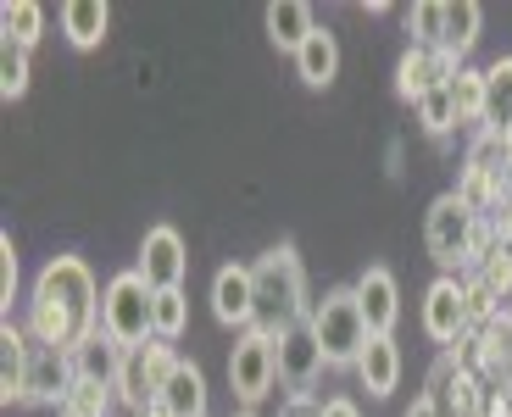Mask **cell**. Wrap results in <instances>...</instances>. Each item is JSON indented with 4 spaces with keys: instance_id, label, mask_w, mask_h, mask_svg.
Listing matches in <instances>:
<instances>
[{
    "instance_id": "obj_10",
    "label": "cell",
    "mask_w": 512,
    "mask_h": 417,
    "mask_svg": "<svg viewBox=\"0 0 512 417\" xmlns=\"http://www.w3.org/2000/svg\"><path fill=\"white\" fill-rule=\"evenodd\" d=\"M474 323V312H468V290H462L457 278H435L429 284V295H423V334L440 345H457L462 329Z\"/></svg>"
},
{
    "instance_id": "obj_37",
    "label": "cell",
    "mask_w": 512,
    "mask_h": 417,
    "mask_svg": "<svg viewBox=\"0 0 512 417\" xmlns=\"http://www.w3.org/2000/svg\"><path fill=\"white\" fill-rule=\"evenodd\" d=\"M234 417H256V412H234Z\"/></svg>"
},
{
    "instance_id": "obj_28",
    "label": "cell",
    "mask_w": 512,
    "mask_h": 417,
    "mask_svg": "<svg viewBox=\"0 0 512 417\" xmlns=\"http://www.w3.org/2000/svg\"><path fill=\"white\" fill-rule=\"evenodd\" d=\"M62 412H73V417H106V412H112V390H106V384H90V379H78L73 390H67Z\"/></svg>"
},
{
    "instance_id": "obj_23",
    "label": "cell",
    "mask_w": 512,
    "mask_h": 417,
    "mask_svg": "<svg viewBox=\"0 0 512 417\" xmlns=\"http://www.w3.org/2000/svg\"><path fill=\"white\" fill-rule=\"evenodd\" d=\"M295 73H301V84H312V89L334 84V73H340V45H334L329 28H318V34L295 51Z\"/></svg>"
},
{
    "instance_id": "obj_35",
    "label": "cell",
    "mask_w": 512,
    "mask_h": 417,
    "mask_svg": "<svg viewBox=\"0 0 512 417\" xmlns=\"http://www.w3.org/2000/svg\"><path fill=\"white\" fill-rule=\"evenodd\" d=\"M134 417H167V412H162V406H151V412H134Z\"/></svg>"
},
{
    "instance_id": "obj_9",
    "label": "cell",
    "mask_w": 512,
    "mask_h": 417,
    "mask_svg": "<svg viewBox=\"0 0 512 417\" xmlns=\"http://www.w3.org/2000/svg\"><path fill=\"white\" fill-rule=\"evenodd\" d=\"M273 345H279V379L290 384L295 395H307L312 384H318V373L329 367L323 362L318 334H312V323H290L284 334H273Z\"/></svg>"
},
{
    "instance_id": "obj_16",
    "label": "cell",
    "mask_w": 512,
    "mask_h": 417,
    "mask_svg": "<svg viewBox=\"0 0 512 417\" xmlns=\"http://www.w3.org/2000/svg\"><path fill=\"white\" fill-rule=\"evenodd\" d=\"M28 362H34V345L23 340V329H12V317H6V329H0V401H28Z\"/></svg>"
},
{
    "instance_id": "obj_18",
    "label": "cell",
    "mask_w": 512,
    "mask_h": 417,
    "mask_svg": "<svg viewBox=\"0 0 512 417\" xmlns=\"http://www.w3.org/2000/svg\"><path fill=\"white\" fill-rule=\"evenodd\" d=\"M479 23H485V12H479L474 0H451V6H440V45L435 51H446L451 62H462V56L479 45Z\"/></svg>"
},
{
    "instance_id": "obj_20",
    "label": "cell",
    "mask_w": 512,
    "mask_h": 417,
    "mask_svg": "<svg viewBox=\"0 0 512 417\" xmlns=\"http://www.w3.org/2000/svg\"><path fill=\"white\" fill-rule=\"evenodd\" d=\"M156 406H162L167 417H206V373L179 356V367H173V379H167V390Z\"/></svg>"
},
{
    "instance_id": "obj_33",
    "label": "cell",
    "mask_w": 512,
    "mask_h": 417,
    "mask_svg": "<svg viewBox=\"0 0 512 417\" xmlns=\"http://www.w3.org/2000/svg\"><path fill=\"white\" fill-rule=\"evenodd\" d=\"M323 417H362V412H357V401L340 395V401H323Z\"/></svg>"
},
{
    "instance_id": "obj_32",
    "label": "cell",
    "mask_w": 512,
    "mask_h": 417,
    "mask_svg": "<svg viewBox=\"0 0 512 417\" xmlns=\"http://www.w3.org/2000/svg\"><path fill=\"white\" fill-rule=\"evenodd\" d=\"M279 417H323V406L312 401V395H290V406H284Z\"/></svg>"
},
{
    "instance_id": "obj_6",
    "label": "cell",
    "mask_w": 512,
    "mask_h": 417,
    "mask_svg": "<svg viewBox=\"0 0 512 417\" xmlns=\"http://www.w3.org/2000/svg\"><path fill=\"white\" fill-rule=\"evenodd\" d=\"M173 367H179V356H173V345L167 340H145L134 345V351H123V373H117V395H123L134 412H151L156 401H162L167 379H173Z\"/></svg>"
},
{
    "instance_id": "obj_30",
    "label": "cell",
    "mask_w": 512,
    "mask_h": 417,
    "mask_svg": "<svg viewBox=\"0 0 512 417\" xmlns=\"http://www.w3.org/2000/svg\"><path fill=\"white\" fill-rule=\"evenodd\" d=\"M418 117H423V128H429V134H446V128L457 123V106H451V84H446V89H429V95L418 101Z\"/></svg>"
},
{
    "instance_id": "obj_29",
    "label": "cell",
    "mask_w": 512,
    "mask_h": 417,
    "mask_svg": "<svg viewBox=\"0 0 512 417\" xmlns=\"http://www.w3.org/2000/svg\"><path fill=\"white\" fill-rule=\"evenodd\" d=\"M440 6H446V0H418V6H407L412 45H423V51H435L440 45Z\"/></svg>"
},
{
    "instance_id": "obj_11",
    "label": "cell",
    "mask_w": 512,
    "mask_h": 417,
    "mask_svg": "<svg viewBox=\"0 0 512 417\" xmlns=\"http://www.w3.org/2000/svg\"><path fill=\"white\" fill-rule=\"evenodd\" d=\"M457 73H462V62H451L446 51H423V45H412V51L396 62V95L401 101H423L429 89H446Z\"/></svg>"
},
{
    "instance_id": "obj_14",
    "label": "cell",
    "mask_w": 512,
    "mask_h": 417,
    "mask_svg": "<svg viewBox=\"0 0 512 417\" xmlns=\"http://www.w3.org/2000/svg\"><path fill=\"white\" fill-rule=\"evenodd\" d=\"M362 301V317H368V329L373 334H390L396 329V317H401V290H396V273L390 267H368V273L351 284Z\"/></svg>"
},
{
    "instance_id": "obj_31",
    "label": "cell",
    "mask_w": 512,
    "mask_h": 417,
    "mask_svg": "<svg viewBox=\"0 0 512 417\" xmlns=\"http://www.w3.org/2000/svg\"><path fill=\"white\" fill-rule=\"evenodd\" d=\"M17 301V251H12V234H0V306L12 312Z\"/></svg>"
},
{
    "instance_id": "obj_34",
    "label": "cell",
    "mask_w": 512,
    "mask_h": 417,
    "mask_svg": "<svg viewBox=\"0 0 512 417\" xmlns=\"http://www.w3.org/2000/svg\"><path fill=\"white\" fill-rule=\"evenodd\" d=\"M407 417H446V412H440V406L429 401V395H423V401H412V406H407Z\"/></svg>"
},
{
    "instance_id": "obj_22",
    "label": "cell",
    "mask_w": 512,
    "mask_h": 417,
    "mask_svg": "<svg viewBox=\"0 0 512 417\" xmlns=\"http://www.w3.org/2000/svg\"><path fill=\"white\" fill-rule=\"evenodd\" d=\"M106 23H112V6L106 0H67L62 6V34L73 39L78 51H95L106 39Z\"/></svg>"
},
{
    "instance_id": "obj_36",
    "label": "cell",
    "mask_w": 512,
    "mask_h": 417,
    "mask_svg": "<svg viewBox=\"0 0 512 417\" xmlns=\"http://www.w3.org/2000/svg\"><path fill=\"white\" fill-rule=\"evenodd\" d=\"M507 190H512V156H507Z\"/></svg>"
},
{
    "instance_id": "obj_2",
    "label": "cell",
    "mask_w": 512,
    "mask_h": 417,
    "mask_svg": "<svg viewBox=\"0 0 512 417\" xmlns=\"http://www.w3.org/2000/svg\"><path fill=\"white\" fill-rule=\"evenodd\" d=\"M256 278V323L262 334H284L290 323H307V273H301V256L295 245H273L262 262H251Z\"/></svg>"
},
{
    "instance_id": "obj_27",
    "label": "cell",
    "mask_w": 512,
    "mask_h": 417,
    "mask_svg": "<svg viewBox=\"0 0 512 417\" xmlns=\"http://www.w3.org/2000/svg\"><path fill=\"white\" fill-rule=\"evenodd\" d=\"M23 89H28V51H23V45H12V39H0V95L17 101Z\"/></svg>"
},
{
    "instance_id": "obj_19",
    "label": "cell",
    "mask_w": 512,
    "mask_h": 417,
    "mask_svg": "<svg viewBox=\"0 0 512 417\" xmlns=\"http://www.w3.org/2000/svg\"><path fill=\"white\" fill-rule=\"evenodd\" d=\"M357 379H362L368 395H390L401 384V351H396L390 334H373L368 340V351L357 356Z\"/></svg>"
},
{
    "instance_id": "obj_38",
    "label": "cell",
    "mask_w": 512,
    "mask_h": 417,
    "mask_svg": "<svg viewBox=\"0 0 512 417\" xmlns=\"http://www.w3.org/2000/svg\"><path fill=\"white\" fill-rule=\"evenodd\" d=\"M507 234H512V217H507Z\"/></svg>"
},
{
    "instance_id": "obj_1",
    "label": "cell",
    "mask_w": 512,
    "mask_h": 417,
    "mask_svg": "<svg viewBox=\"0 0 512 417\" xmlns=\"http://www.w3.org/2000/svg\"><path fill=\"white\" fill-rule=\"evenodd\" d=\"M28 329L39 345H62V351L101 329V295H95V273L84 256L45 262V273L34 278V301H28Z\"/></svg>"
},
{
    "instance_id": "obj_12",
    "label": "cell",
    "mask_w": 512,
    "mask_h": 417,
    "mask_svg": "<svg viewBox=\"0 0 512 417\" xmlns=\"http://www.w3.org/2000/svg\"><path fill=\"white\" fill-rule=\"evenodd\" d=\"M212 317L229 323V329H251L256 323V278H251V267H240V262L218 267V278H212Z\"/></svg>"
},
{
    "instance_id": "obj_4",
    "label": "cell",
    "mask_w": 512,
    "mask_h": 417,
    "mask_svg": "<svg viewBox=\"0 0 512 417\" xmlns=\"http://www.w3.org/2000/svg\"><path fill=\"white\" fill-rule=\"evenodd\" d=\"M151 306H156V290L134 273V267H128V273H117L112 284H106V295H101V329L112 334L123 351H134V345L156 340Z\"/></svg>"
},
{
    "instance_id": "obj_3",
    "label": "cell",
    "mask_w": 512,
    "mask_h": 417,
    "mask_svg": "<svg viewBox=\"0 0 512 417\" xmlns=\"http://www.w3.org/2000/svg\"><path fill=\"white\" fill-rule=\"evenodd\" d=\"M307 323H312V334H318L323 362H329V367H357V356L368 351V340H373L357 290H329L318 306H312Z\"/></svg>"
},
{
    "instance_id": "obj_26",
    "label": "cell",
    "mask_w": 512,
    "mask_h": 417,
    "mask_svg": "<svg viewBox=\"0 0 512 417\" xmlns=\"http://www.w3.org/2000/svg\"><path fill=\"white\" fill-rule=\"evenodd\" d=\"M184 323H190V301H184V290H156V306H151V329L156 340H179Z\"/></svg>"
},
{
    "instance_id": "obj_5",
    "label": "cell",
    "mask_w": 512,
    "mask_h": 417,
    "mask_svg": "<svg viewBox=\"0 0 512 417\" xmlns=\"http://www.w3.org/2000/svg\"><path fill=\"white\" fill-rule=\"evenodd\" d=\"M423 240H429V256H435L440 267H457L474 256L479 245V212L468 201H462L457 190L440 195L435 206H429V223H423Z\"/></svg>"
},
{
    "instance_id": "obj_15",
    "label": "cell",
    "mask_w": 512,
    "mask_h": 417,
    "mask_svg": "<svg viewBox=\"0 0 512 417\" xmlns=\"http://www.w3.org/2000/svg\"><path fill=\"white\" fill-rule=\"evenodd\" d=\"M73 373H78V379H90V384L117 390V373H123V345H117L106 329L84 334V340L73 345Z\"/></svg>"
},
{
    "instance_id": "obj_13",
    "label": "cell",
    "mask_w": 512,
    "mask_h": 417,
    "mask_svg": "<svg viewBox=\"0 0 512 417\" xmlns=\"http://www.w3.org/2000/svg\"><path fill=\"white\" fill-rule=\"evenodd\" d=\"M73 384H78L73 351H62V345H34V362H28V401H67Z\"/></svg>"
},
{
    "instance_id": "obj_21",
    "label": "cell",
    "mask_w": 512,
    "mask_h": 417,
    "mask_svg": "<svg viewBox=\"0 0 512 417\" xmlns=\"http://www.w3.org/2000/svg\"><path fill=\"white\" fill-rule=\"evenodd\" d=\"M312 34H318V17H312V6H301V0H273V6H268V39L279 45V51L295 56Z\"/></svg>"
},
{
    "instance_id": "obj_17",
    "label": "cell",
    "mask_w": 512,
    "mask_h": 417,
    "mask_svg": "<svg viewBox=\"0 0 512 417\" xmlns=\"http://www.w3.org/2000/svg\"><path fill=\"white\" fill-rule=\"evenodd\" d=\"M485 134L512 145V56H496L485 67Z\"/></svg>"
},
{
    "instance_id": "obj_39",
    "label": "cell",
    "mask_w": 512,
    "mask_h": 417,
    "mask_svg": "<svg viewBox=\"0 0 512 417\" xmlns=\"http://www.w3.org/2000/svg\"><path fill=\"white\" fill-rule=\"evenodd\" d=\"M62 417H73V412H62Z\"/></svg>"
},
{
    "instance_id": "obj_24",
    "label": "cell",
    "mask_w": 512,
    "mask_h": 417,
    "mask_svg": "<svg viewBox=\"0 0 512 417\" xmlns=\"http://www.w3.org/2000/svg\"><path fill=\"white\" fill-rule=\"evenodd\" d=\"M0 28H6V39H12V45L34 51L39 28H45V12H39L34 0H6V6H0Z\"/></svg>"
},
{
    "instance_id": "obj_7",
    "label": "cell",
    "mask_w": 512,
    "mask_h": 417,
    "mask_svg": "<svg viewBox=\"0 0 512 417\" xmlns=\"http://www.w3.org/2000/svg\"><path fill=\"white\" fill-rule=\"evenodd\" d=\"M273 384H279V345H273V334L245 329V340L229 351V390L240 395V406L251 412L256 401H268Z\"/></svg>"
},
{
    "instance_id": "obj_25",
    "label": "cell",
    "mask_w": 512,
    "mask_h": 417,
    "mask_svg": "<svg viewBox=\"0 0 512 417\" xmlns=\"http://www.w3.org/2000/svg\"><path fill=\"white\" fill-rule=\"evenodd\" d=\"M451 106H457V123H485V73L479 67H462L451 78Z\"/></svg>"
},
{
    "instance_id": "obj_8",
    "label": "cell",
    "mask_w": 512,
    "mask_h": 417,
    "mask_svg": "<svg viewBox=\"0 0 512 417\" xmlns=\"http://www.w3.org/2000/svg\"><path fill=\"white\" fill-rule=\"evenodd\" d=\"M184 267H190V256H184V240H179V228H145V240H140V262H134V273L151 284V290H179L184 284Z\"/></svg>"
}]
</instances>
